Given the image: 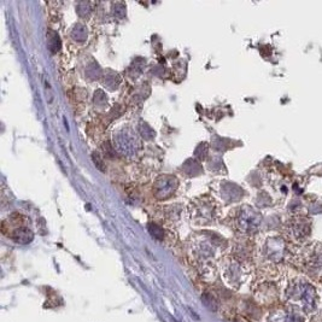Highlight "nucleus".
I'll return each instance as SVG.
<instances>
[{
	"label": "nucleus",
	"instance_id": "nucleus-1",
	"mask_svg": "<svg viewBox=\"0 0 322 322\" xmlns=\"http://www.w3.org/2000/svg\"><path fill=\"white\" fill-rule=\"evenodd\" d=\"M287 298L291 303L296 304L307 313L314 310L317 303V294L315 287L311 284L299 280L293 283L287 290Z\"/></svg>",
	"mask_w": 322,
	"mask_h": 322
},
{
	"label": "nucleus",
	"instance_id": "nucleus-2",
	"mask_svg": "<svg viewBox=\"0 0 322 322\" xmlns=\"http://www.w3.org/2000/svg\"><path fill=\"white\" fill-rule=\"evenodd\" d=\"M270 322H303V318L292 311L280 310L270 316Z\"/></svg>",
	"mask_w": 322,
	"mask_h": 322
},
{
	"label": "nucleus",
	"instance_id": "nucleus-3",
	"mask_svg": "<svg viewBox=\"0 0 322 322\" xmlns=\"http://www.w3.org/2000/svg\"><path fill=\"white\" fill-rule=\"evenodd\" d=\"M202 300H203L204 304L209 308V309H211L214 311L217 310V306H218L217 299L214 296H212V294L205 293L204 296H202Z\"/></svg>",
	"mask_w": 322,
	"mask_h": 322
}]
</instances>
